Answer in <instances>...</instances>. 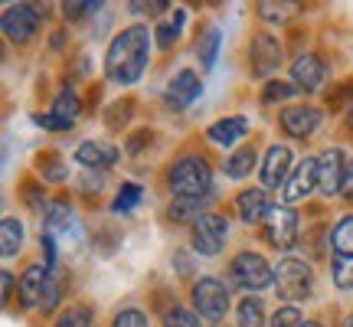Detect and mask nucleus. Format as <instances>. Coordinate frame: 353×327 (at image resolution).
<instances>
[{"label":"nucleus","mask_w":353,"mask_h":327,"mask_svg":"<svg viewBox=\"0 0 353 327\" xmlns=\"http://www.w3.org/2000/svg\"><path fill=\"white\" fill-rule=\"evenodd\" d=\"M151 59V30L144 23L125 26L118 37L108 43L105 52V79L114 86H134Z\"/></svg>","instance_id":"f257e3e1"},{"label":"nucleus","mask_w":353,"mask_h":327,"mask_svg":"<svg viewBox=\"0 0 353 327\" xmlns=\"http://www.w3.org/2000/svg\"><path fill=\"white\" fill-rule=\"evenodd\" d=\"M167 190L174 193V200L213 193L210 161H206L203 154H183V157H176V161L170 164V170H167Z\"/></svg>","instance_id":"f03ea898"},{"label":"nucleus","mask_w":353,"mask_h":327,"mask_svg":"<svg viewBox=\"0 0 353 327\" xmlns=\"http://www.w3.org/2000/svg\"><path fill=\"white\" fill-rule=\"evenodd\" d=\"M275 291L285 301H307L314 295V272L304 259H281L275 268Z\"/></svg>","instance_id":"7ed1b4c3"},{"label":"nucleus","mask_w":353,"mask_h":327,"mask_svg":"<svg viewBox=\"0 0 353 327\" xmlns=\"http://www.w3.org/2000/svg\"><path fill=\"white\" fill-rule=\"evenodd\" d=\"M229 275L245 291H262V288H268V285H275V268L265 262L262 252H252V249H242L232 255Z\"/></svg>","instance_id":"20e7f679"},{"label":"nucleus","mask_w":353,"mask_h":327,"mask_svg":"<svg viewBox=\"0 0 353 327\" xmlns=\"http://www.w3.org/2000/svg\"><path fill=\"white\" fill-rule=\"evenodd\" d=\"M190 301L203 321H223L229 311V288L219 278H196L190 285Z\"/></svg>","instance_id":"39448f33"},{"label":"nucleus","mask_w":353,"mask_h":327,"mask_svg":"<svg viewBox=\"0 0 353 327\" xmlns=\"http://www.w3.org/2000/svg\"><path fill=\"white\" fill-rule=\"evenodd\" d=\"M190 236H193V252H200L206 259H213L219 252L226 249V239H229V223L226 216L219 213H203L193 226H190Z\"/></svg>","instance_id":"423d86ee"},{"label":"nucleus","mask_w":353,"mask_h":327,"mask_svg":"<svg viewBox=\"0 0 353 327\" xmlns=\"http://www.w3.org/2000/svg\"><path fill=\"white\" fill-rule=\"evenodd\" d=\"M265 239H268V246L278 252H291L294 246H298V213L291 210V206H272L268 210V216H265Z\"/></svg>","instance_id":"0eeeda50"},{"label":"nucleus","mask_w":353,"mask_h":327,"mask_svg":"<svg viewBox=\"0 0 353 327\" xmlns=\"http://www.w3.org/2000/svg\"><path fill=\"white\" fill-rule=\"evenodd\" d=\"M0 30H3V37L10 39V43L23 46V43H30V39L37 37L39 10L33 3H13V7H7L3 17H0Z\"/></svg>","instance_id":"6e6552de"},{"label":"nucleus","mask_w":353,"mask_h":327,"mask_svg":"<svg viewBox=\"0 0 353 327\" xmlns=\"http://www.w3.org/2000/svg\"><path fill=\"white\" fill-rule=\"evenodd\" d=\"M281 43H278L275 33H255L249 39V69L252 76H272L278 66H281Z\"/></svg>","instance_id":"1a4fd4ad"},{"label":"nucleus","mask_w":353,"mask_h":327,"mask_svg":"<svg viewBox=\"0 0 353 327\" xmlns=\"http://www.w3.org/2000/svg\"><path fill=\"white\" fill-rule=\"evenodd\" d=\"M314 190H317V157H304V161L294 164L288 184L281 187V203L291 206V203L304 200V197L314 193Z\"/></svg>","instance_id":"9d476101"},{"label":"nucleus","mask_w":353,"mask_h":327,"mask_svg":"<svg viewBox=\"0 0 353 327\" xmlns=\"http://www.w3.org/2000/svg\"><path fill=\"white\" fill-rule=\"evenodd\" d=\"M343 167H347V157H343L341 148H327L317 157V193L321 197H337L341 193Z\"/></svg>","instance_id":"9b49d317"},{"label":"nucleus","mask_w":353,"mask_h":327,"mask_svg":"<svg viewBox=\"0 0 353 327\" xmlns=\"http://www.w3.org/2000/svg\"><path fill=\"white\" fill-rule=\"evenodd\" d=\"M200 92H203L200 76H196L193 69H180V72L170 79V86H167L164 101H167L170 112H187L190 105L200 99Z\"/></svg>","instance_id":"f8f14e48"},{"label":"nucleus","mask_w":353,"mask_h":327,"mask_svg":"<svg viewBox=\"0 0 353 327\" xmlns=\"http://www.w3.org/2000/svg\"><path fill=\"white\" fill-rule=\"evenodd\" d=\"M278 125H281V131L288 135V138H311L317 131V125H321V108H314V105H291V108H285V112L278 115Z\"/></svg>","instance_id":"ddd939ff"},{"label":"nucleus","mask_w":353,"mask_h":327,"mask_svg":"<svg viewBox=\"0 0 353 327\" xmlns=\"http://www.w3.org/2000/svg\"><path fill=\"white\" fill-rule=\"evenodd\" d=\"M118 157H121V151H118L114 144H108V141H82L76 148V154H72V161L82 164L88 174H92V170L105 174L108 167L118 164Z\"/></svg>","instance_id":"4468645a"},{"label":"nucleus","mask_w":353,"mask_h":327,"mask_svg":"<svg viewBox=\"0 0 353 327\" xmlns=\"http://www.w3.org/2000/svg\"><path fill=\"white\" fill-rule=\"evenodd\" d=\"M327 79V66L317 52H301L294 63H291V82L301 88V92H317Z\"/></svg>","instance_id":"2eb2a0df"},{"label":"nucleus","mask_w":353,"mask_h":327,"mask_svg":"<svg viewBox=\"0 0 353 327\" xmlns=\"http://www.w3.org/2000/svg\"><path fill=\"white\" fill-rule=\"evenodd\" d=\"M291 151L285 144H272L268 151H265V161H262V184L268 190H278L288 184L291 177Z\"/></svg>","instance_id":"dca6fc26"},{"label":"nucleus","mask_w":353,"mask_h":327,"mask_svg":"<svg viewBox=\"0 0 353 327\" xmlns=\"http://www.w3.org/2000/svg\"><path fill=\"white\" fill-rule=\"evenodd\" d=\"M249 118L245 115H229V118H219L206 128V141L216 144V148H236L245 135H249Z\"/></svg>","instance_id":"f3484780"},{"label":"nucleus","mask_w":353,"mask_h":327,"mask_svg":"<svg viewBox=\"0 0 353 327\" xmlns=\"http://www.w3.org/2000/svg\"><path fill=\"white\" fill-rule=\"evenodd\" d=\"M268 210H272V200H268V193L262 187H249L236 197V216H239L242 223H249V226L265 223Z\"/></svg>","instance_id":"a211bd4d"},{"label":"nucleus","mask_w":353,"mask_h":327,"mask_svg":"<svg viewBox=\"0 0 353 327\" xmlns=\"http://www.w3.org/2000/svg\"><path fill=\"white\" fill-rule=\"evenodd\" d=\"M46 281H50V268L46 265H26L23 278H20V308H39L43 301V291H46Z\"/></svg>","instance_id":"6ab92c4d"},{"label":"nucleus","mask_w":353,"mask_h":327,"mask_svg":"<svg viewBox=\"0 0 353 327\" xmlns=\"http://www.w3.org/2000/svg\"><path fill=\"white\" fill-rule=\"evenodd\" d=\"M216 200V190L213 193H206V197H180L167 206V219L170 223H196L203 213H210V203Z\"/></svg>","instance_id":"aec40b11"},{"label":"nucleus","mask_w":353,"mask_h":327,"mask_svg":"<svg viewBox=\"0 0 353 327\" xmlns=\"http://www.w3.org/2000/svg\"><path fill=\"white\" fill-rule=\"evenodd\" d=\"M50 115L59 121V131H69V128L76 125V118L82 115V101H79V92L72 86H63L59 88V95L52 101Z\"/></svg>","instance_id":"412c9836"},{"label":"nucleus","mask_w":353,"mask_h":327,"mask_svg":"<svg viewBox=\"0 0 353 327\" xmlns=\"http://www.w3.org/2000/svg\"><path fill=\"white\" fill-rule=\"evenodd\" d=\"M255 13L262 17L265 23L285 26L301 13V3H294V0H281V3H275V0H262V3H255Z\"/></svg>","instance_id":"4be33fe9"},{"label":"nucleus","mask_w":353,"mask_h":327,"mask_svg":"<svg viewBox=\"0 0 353 327\" xmlns=\"http://www.w3.org/2000/svg\"><path fill=\"white\" fill-rule=\"evenodd\" d=\"M255 161H259L255 144H242V148H236V151L226 157V164H223V174H226L229 180H242V177L252 174Z\"/></svg>","instance_id":"5701e85b"},{"label":"nucleus","mask_w":353,"mask_h":327,"mask_svg":"<svg viewBox=\"0 0 353 327\" xmlns=\"http://www.w3.org/2000/svg\"><path fill=\"white\" fill-rule=\"evenodd\" d=\"M20 249H23V223L17 216H3L0 219V252H3V259H13Z\"/></svg>","instance_id":"b1692460"},{"label":"nucleus","mask_w":353,"mask_h":327,"mask_svg":"<svg viewBox=\"0 0 353 327\" xmlns=\"http://www.w3.org/2000/svg\"><path fill=\"white\" fill-rule=\"evenodd\" d=\"M69 226H72V206L65 200H52L46 216H43V232L56 236V232H65Z\"/></svg>","instance_id":"393cba45"},{"label":"nucleus","mask_w":353,"mask_h":327,"mask_svg":"<svg viewBox=\"0 0 353 327\" xmlns=\"http://www.w3.org/2000/svg\"><path fill=\"white\" fill-rule=\"evenodd\" d=\"M37 167H39V174H43V180H50V184H63L65 177H69V164L63 161V154H56V151L39 154Z\"/></svg>","instance_id":"a878e982"},{"label":"nucleus","mask_w":353,"mask_h":327,"mask_svg":"<svg viewBox=\"0 0 353 327\" xmlns=\"http://www.w3.org/2000/svg\"><path fill=\"white\" fill-rule=\"evenodd\" d=\"M219 43H223V33H219L216 26H210L200 37V43H196V56H200V63L206 72H210L216 66V59H219Z\"/></svg>","instance_id":"bb28decb"},{"label":"nucleus","mask_w":353,"mask_h":327,"mask_svg":"<svg viewBox=\"0 0 353 327\" xmlns=\"http://www.w3.org/2000/svg\"><path fill=\"white\" fill-rule=\"evenodd\" d=\"M301 88L294 86V82H281V79H268L262 88V105H278V101H288L294 99Z\"/></svg>","instance_id":"cd10ccee"},{"label":"nucleus","mask_w":353,"mask_h":327,"mask_svg":"<svg viewBox=\"0 0 353 327\" xmlns=\"http://www.w3.org/2000/svg\"><path fill=\"white\" fill-rule=\"evenodd\" d=\"M330 246L337 255H353V216H343L330 232Z\"/></svg>","instance_id":"c85d7f7f"},{"label":"nucleus","mask_w":353,"mask_h":327,"mask_svg":"<svg viewBox=\"0 0 353 327\" xmlns=\"http://www.w3.org/2000/svg\"><path fill=\"white\" fill-rule=\"evenodd\" d=\"M63 291H65V278L59 272H50V281H46V291H43V301H39V311L43 315H52L56 304L63 301Z\"/></svg>","instance_id":"c756f323"},{"label":"nucleus","mask_w":353,"mask_h":327,"mask_svg":"<svg viewBox=\"0 0 353 327\" xmlns=\"http://www.w3.org/2000/svg\"><path fill=\"white\" fill-rule=\"evenodd\" d=\"M92 308L88 304H69L63 315L56 317V324L52 327H92Z\"/></svg>","instance_id":"7c9ffc66"},{"label":"nucleus","mask_w":353,"mask_h":327,"mask_svg":"<svg viewBox=\"0 0 353 327\" xmlns=\"http://www.w3.org/2000/svg\"><path fill=\"white\" fill-rule=\"evenodd\" d=\"M239 327H265V304L252 295L239 304Z\"/></svg>","instance_id":"2f4dec72"},{"label":"nucleus","mask_w":353,"mask_h":327,"mask_svg":"<svg viewBox=\"0 0 353 327\" xmlns=\"http://www.w3.org/2000/svg\"><path fill=\"white\" fill-rule=\"evenodd\" d=\"M330 275H334V285L343 291L353 288V255H337L330 262Z\"/></svg>","instance_id":"473e14b6"},{"label":"nucleus","mask_w":353,"mask_h":327,"mask_svg":"<svg viewBox=\"0 0 353 327\" xmlns=\"http://www.w3.org/2000/svg\"><path fill=\"white\" fill-rule=\"evenodd\" d=\"M23 200H26V206H30L37 216H46V210H50L46 190L39 187L37 180H23Z\"/></svg>","instance_id":"72a5a7b5"},{"label":"nucleus","mask_w":353,"mask_h":327,"mask_svg":"<svg viewBox=\"0 0 353 327\" xmlns=\"http://www.w3.org/2000/svg\"><path fill=\"white\" fill-rule=\"evenodd\" d=\"M138 203H141L138 184H121V190H118V197H114V203H112V210L114 213H131Z\"/></svg>","instance_id":"f704fd0d"},{"label":"nucleus","mask_w":353,"mask_h":327,"mask_svg":"<svg viewBox=\"0 0 353 327\" xmlns=\"http://www.w3.org/2000/svg\"><path fill=\"white\" fill-rule=\"evenodd\" d=\"M268 324L272 327H304V317L294 304H285V308H278L275 315L268 317Z\"/></svg>","instance_id":"c9c22d12"},{"label":"nucleus","mask_w":353,"mask_h":327,"mask_svg":"<svg viewBox=\"0 0 353 327\" xmlns=\"http://www.w3.org/2000/svg\"><path fill=\"white\" fill-rule=\"evenodd\" d=\"M131 108H134V101H131V99L114 101L112 108H108V115H105V125L112 128V131H118L121 125H128V118H131Z\"/></svg>","instance_id":"e433bc0d"},{"label":"nucleus","mask_w":353,"mask_h":327,"mask_svg":"<svg viewBox=\"0 0 353 327\" xmlns=\"http://www.w3.org/2000/svg\"><path fill=\"white\" fill-rule=\"evenodd\" d=\"M112 327H151V324H148V315H144V311H138V308H121V311L112 317Z\"/></svg>","instance_id":"4c0bfd02"},{"label":"nucleus","mask_w":353,"mask_h":327,"mask_svg":"<svg viewBox=\"0 0 353 327\" xmlns=\"http://www.w3.org/2000/svg\"><path fill=\"white\" fill-rule=\"evenodd\" d=\"M164 327H203V324H200V315H196V311H187V308H174V311H167Z\"/></svg>","instance_id":"58836bf2"},{"label":"nucleus","mask_w":353,"mask_h":327,"mask_svg":"<svg viewBox=\"0 0 353 327\" xmlns=\"http://www.w3.org/2000/svg\"><path fill=\"white\" fill-rule=\"evenodd\" d=\"M101 3H95V0H69V3H63V17L65 20H82V17H88V13H95Z\"/></svg>","instance_id":"ea45409f"},{"label":"nucleus","mask_w":353,"mask_h":327,"mask_svg":"<svg viewBox=\"0 0 353 327\" xmlns=\"http://www.w3.org/2000/svg\"><path fill=\"white\" fill-rule=\"evenodd\" d=\"M176 37H180V23H161L157 26V46L161 50H170L176 43Z\"/></svg>","instance_id":"a19ab883"},{"label":"nucleus","mask_w":353,"mask_h":327,"mask_svg":"<svg viewBox=\"0 0 353 327\" xmlns=\"http://www.w3.org/2000/svg\"><path fill=\"white\" fill-rule=\"evenodd\" d=\"M341 197H343V200H353V157H347V167H343Z\"/></svg>","instance_id":"79ce46f5"},{"label":"nucleus","mask_w":353,"mask_h":327,"mask_svg":"<svg viewBox=\"0 0 353 327\" xmlns=\"http://www.w3.org/2000/svg\"><path fill=\"white\" fill-rule=\"evenodd\" d=\"M151 131H148V128H144V131H134V135H131V141H128V154H138L141 148H144V144H151Z\"/></svg>","instance_id":"37998d69"},{"label":"nucleus","mask_w":353,"mask_h":327,"mask_svg":"<svg viewBox=\"0 0 353 327\" xmlns=\"http://www.w3.org/2000/svg\"><path fill=\"white\" fill-rule=\"evenodd\" d=\"M0 291H3L0 298H3V304H7V301H10V298H13V275H10V272H7V268L0 272Z\"/></svg>","instance_id":"c03bdc74"},{"label":"nucleus","mask_w":353,"mask_h":327,"mask_svg":"<svg viewBox=\"0 0 353 327\" xmlns=\"http://www.w3.org/2000/svg\"><path fill=\"white\" fill-rule=\"evenodd\" d=\"M347 125H350V131H353V105L347 108Z\"/></svg>","instance_id":"a18cd8bd"},{"label":"nucleus","mask_w":353,"mask_h":327,"mask_svg":"<svg viewBox=\"0 0 353 327\" xmlns=\"http://www.w3.org/2000/svg\"><path fill=\"white\" fill-rule=\"evenodd\" d=\"M304 327H324V324H317V321H304Z\"/></svg>","instance_id":"49530a36"},{"label":"nucleus","mask_w":353,"mask_h":327,"mask_svg":"<svg viewBox=\"0 0 353 327\" xmlns=\"http://www.w3.org/2000/svg\"><path fill=\"white\" fill-rule=\"evenodd\" d=\"M343 327H353V315H347V321H343Z\"/></svg>","instance_id":"de8ad7c7"}]
</instances>
